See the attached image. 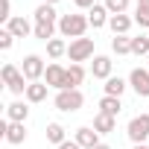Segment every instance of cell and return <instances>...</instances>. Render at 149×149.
<instances>
[{
	"label": "cell",
	"mask_w": 149,
	"mask_h": 149,
	"mask_svg": "<svg viewBox=\"0 0 149 149\" xmlns=\"http://www.w3.org/2000/svg\"><path fill=\"white\" fill-rule=\"evenodd\" d=\"M88 26H91V24H88L85 15H61V18H58V32H61L64 38H73V41L82 38Z\"/></svg>",
	"instance_id": "1"
},
{
	"label": "cell",
	"mask_w": 149,
	"mask_h": 149,
	"mask_svg": "<svg viewBox=\"0 0 149 149\" xmlns=\"http://www.w3.org/2000/svg\"><path fill=\"white\" fill-rule=\"evenodd\" d=\"M0 76H3V82H6V88L12 91V94H26V76H24V73L15 67V64H3V70H0Z\"/></svg>",
	"instance_id": "2"
},
{
	"label": "cell",
	"mask_w": 149,
	"mask_h": 149,
	"mask_svg": "<svg viewBox=\"0 0 149 149\" xmlns=\"http://www.w3.org/2000/svg\"><path fill=\"white\" fill-rule=\"evenodd\" d=\"M129 140L137 146V143H143L146 137H149V114H137V117H132L129 120Z\"/></svg>",
	"instance_id": "3"
},
{
	"label": "cell",
	"mask_w": 149,
	"mask_h": 149,
	"mask_svg": "<svg viewBox=\"0 0 149 149\" xmlns=\"http://www.w3.org/2000/svg\"><path fill=\"white\" fill-rule=\"evenodd\" d=\"M67 56H70L73 64H79V61L91 58V56H94V41H91V38H76V41H70Z\"/></svg>",
	"instance_id": "4"
},
{
	"label": "cell",
	"mask_w": 149,
	"mask_h": 149,
	"mask_svg": "<svg viewBox=\"0 0 149 149\" xmlns=\"http://www.w3.org/2000/svg\"><path fill=\"white\" fill-rule=\"evenodd\" d=\"M82 102H85V97L79 94V91H58L56 94V108L58 111H79L82 108Z\"/></svg>",
	"instance_id": "5"
},
{
	"label": "cell",
	"mask_w": 149,
	"mask_h": 149,
	"mask_svg": "<svg viewBox=\"0 0 149 149\" xmlns=\"http://www.w3.org/2000/svg\"><path fill=\"white\" fill-rule=\"evenodd\" d=\"M21 73L26 76V82H38L44 73H47V67H44V61H41V56H26L24 58V67H21Z\"/></svg>",
	"instance_id": "6"
},
{
	"label": "cell",
	"mask_w": 149,
	"mask_h": 149,
	"mask_svg": "<svg viewBox=\"0 0 149 149\" xmlns=\"http://www.w3.org/2000/svg\"><path fill=\"white\" fill-rule=\"evenodd\" d=\"M129 85L134 88L137 97H149V73L140 70V67H134V70H132V76H129Z\"/></svg>",
	"instance_id": "7"
},
{
	"label": "cell",
	"mask_w": 149,
	"mask_h": 149,
	"mask_svg": "<svg viewBox=\"0 0 149 149\" xmlns=\"http://www.w3.org/2000/svg\"><path fill=\"white\" fill-rule=\"evenodd\" d=\"M64 76H67V67H61V64H47L44 79H47V85H50V88L64 91Z\"/></svg>",
	"instance_id": "8"
},
{
	"label": "cell",
	"mask_w": 149,
	"mask_h": 149,
	"mask_svg": "<svg viewBox=\"0 0 149 149\" xmlns=\"http://www.w3.org/2000/svg\"><path fill=\"white\" fill-rule=\"evenodd\" d=\"M76 143H79L82 149H97V146H100V132L82 126V129H76Z\"/></svg>",
	"instance_id": "9"
},
{
	"label": "cell",
	"mask_w": 149,
	"mask_h": 149,
	"mask_svg": "<svg viewBox=\"0 0 149 149\" xmlns=\"http://www.w3.org/2000/svg\"><path fill=\"white\" fill-rule=\"evenodd\" d=\"M82 79H85V67L82 64H70L67 67V76H64V91H79Z\"/></svg>",
	"instance_id": "10"
},
{
	"label": "cell",
	"mask_w": 149,
	"mask_h": 149,
	"mask_svg": "<svg viewBox=\"0 0 149 149\" xmlns=\"http://www.w3.org/2000/svg\"><path fill=\"white\" fill-rule=\"evenodd\" d=\"M6 29H9V32H12L15 38H26L29 32H35V29L29 26V21H26V18H21V15H15V18H12V21L6 24Z\"/></svg>",
	"instance_id": "11"
},
{
	"label": "cell",
	"mask_w": 149,
	"mask_h": 149,
	"mask_svg": "<svg viewBox=\"0 0 149 149\" xmlns=\"http://www.w3.org/2000/svg\"><path fill=\"white\" fill-rule=\"evenodd\" d=\"M91 73H94L97 79H111V58L108 56H94Z\"/></svg>",
	"instance_id": "12"
},
{
	"label": "cell",
	"mask_w": 149,
	"mask_h": 149,
	"mask_svg": "<svg viewBox=\"0 0 149 149\" xmlns=\"http://www.w3.org/2000/svg\"><path fill=\"white\" fill-rule=\"evenodd\" d=\"M108 15H111V12H108L105 6H100V3H97L94 9H88V24H91L94 29H100V26H105V24L111 21Z\"/></svg>",
	"instance_id": "13"
},
{
	"label": "cell",
	"mask_w": 149,
	"mask_h": 149,
	"mask_svg": "<svg viewBox=\"0 0 149 149\" xmlns=\"http://www.w3.org/2000/svg\"><path fill=\"white\" fill-rule=\"evenodd\" d=\"M108 26H111L114 35H126V32L132 29V18H129V15H111Z\"/></svg>",
	"instance_id": "14"
},
{
	"label": "cell",
	"mask_w": 149,
	"mask_h": 149,
	"mask_svg": "<svg viewBox=\"0 0 149 149\" xmlns=\"http://www.w3.org/2000/svg\"><path fill=\"white\" fill-rule=\"evenodd\" d=\"M47 88H50V85L29 82V85H26V100H29V102H44V100H47Z\"/></svg>",
	"instance_id": "15"
},
{
	"label": "cell",
	"mask_w": 149,
	"mask_h": 149,
	"mask_svg": "<svg viewBox=\"0 0 149 149\" xmlns=\"http://www.w3.org/2000/svg\"><path fill=\"white\" fill-rule=\"evenodd\" d=\"M6 140L15 143V146L24 143V140H26V129H24V123H9V126H6Z\"/></svg>",
	"instance_id": "16"
},
{
	"label": "cell",
	"mask_w": 149,
	"mask_h": 149,
	"mask_svg": "<svg viewBox=\"0 0 149 149\" xmlns=\"http://www.w3.org/2000/svg\"><path fill=\"white\" fill-rule=\"evenodd\" d=\"M120 108H123V105H120V97H102V100H100V111L108 114V117H117Z\"/></svg>",
	"instance_id": "17"
},
{
	"label": "cell",
	"mask_w": 149,
	"mask_h": 149,
	"mask_svg": "<svg viewBox=\"0 0 149 149\" xmlns=\"http://www.w3.org/2000/svg\"><path fill=\"white\" fill-rule=\"evenodd\" d=\"M6 114H9V120H12V123H24V120L29 117V108H26L24 102H12V105L6 108Z\"/></svg>",
	"instance_id": "18"
},
{
	"label": "cell",
	"mask_w": 149,
	"mask_h": 149,
	"mask_svg": "<svg viewBox=\"0 0 149 149\" xmlns=\"http://www.w3.org/2000/svg\"><path fill=\"white\" fill-rule=\"evenodd\" d=\"M114 120H117V117H108V114L100 111V114L94 117V129H97L100 134H108V132H114Z\"/></svg>",
	"instance_id": "19"
},
{
	"label": "cell",
	"mask_w": 149,
	"mask_h": 149,
	"mask_svg": "<svg viewBox=\"0 0 149 149\" xmlns=\"http://www.w3.org/2000/svg\"><path fill=\"white\" fill-rule=\"evenodd\" d=\"M35 24H56V9L47 6V3H41L35 9Z\"/></svg>",
	"instance_id": "20"
},
{
	"label": "cell",
	"mask_w": 149,
	"mask_h": 149,
	"mask_svg": "<svg viewBox=\"0 0 149 149\" xmlns=\"http://www.w3.org/2000/svg\"><path fill=\"white\" fill-rule=\"evenodd\" d=\"M134 24L149 26V0H137V6H134Z\"/></svg>",
	"instance_id": "21"
},
{
	"label": "cell",
	"mask_w": 149,
	"mask_h": 149,
	"mask_svg": "<svg viewBox=\"0 0 149 149\" xmlns=\"http://www.w3.org/2000/svg\"><path fill=\"white\" fill-rule=\"evenodd\" d=\"M111 50H114L117 56L132 53V38H126V35H114V38H111Z\"/></svg>",
	"instance_id": "22"
},
{
	"label": "cell",
	"mask_w": 149,
	"mask_h": 149,
	"mask_svg": "<svg viewBox=\"0 0 149 149\" xmlns=\"http://www.w3.org/2000/svg\"><path fill=\"white\" fill-rule=\"evenodd\" d=\"M126 91V82L120 79V76H111V79H105V97H120Z\"/></svg>",
	"instance_id": "23"
},
{
	"label": "cell",
	"mask_w": 149,
	"mask_h": 149,
	"mask_svg": "<svg viewBox=\"0 0 149 149\" xmlns=\"http://www.w3.org/2000/svg\"><path fill=\"white\" fill-rule=\"evenodd\" d=\"M47 53H50V58H61L67 53V44L61 38H53V41H47Z\"/></svg>",
	"instance_id": "24"
},
{
	"label": "cell",
	"mask_w": 149,
	"mask_h": 149,
	"mask_svg": "<svg viewBox=\"0 0 149 149\" xmlns=\"http://www.w3.org/2000/svg\"><path fill=\"white\" fill-rule=\"evenodd\" d=\"M47 140L56 143V146H61V143H64V129H61L58 123H50V126H47Z\"/></svg>",
	"instance_id": "25"
},
{
	"label": "cell",
	"mask_w": 149,
	"mask_h": 149,
	"mask_svg": "<svg viewBox=\"0 0 149 149\" xmlns=\"http://www.w3.org/2000/svg\"><path fill=\"white\" fill-rule=\"evenodd\" d=\"M132 53H134V56H149V35L132 38Z\"/></svg>",
	"instance_id": "26"
},
{
	"label": "cell",
	"mask_w": 149,
	"mask_h": 149,
	"mask_svg": "<svg viewBox=\"0 0 149 149\" xmlns=\"http://www.w3.org/2000/svg\"><path fill=\"white\" fill-rule=\"evenodd\" d=\"M53 32H56V24H35V38L53 41Z\"/></svg>",
	"instance_id": "27"
},
{
	"label": "cell",
	"mask_w": 149,
	"mask_h": 149,
	"mask_svg": "<svg viewBox=\"0 0 149 149\" xmlns=\"http://www.w3.org/2000/svg\"><path fill=\"white\" fill-rule=\"evenodd\" d=\"M111 15H126V9H129V0H105L102 3Z\"/></svg>",
	"instance_id": "28"
},
{
	"label": "cell",
	"mask_w": 149,
	"mask_h": 149,
	"mask_svg": "<svg viewBox=\"0 0 149 149\" xmlns=\"http://www.w3.org/2000/svg\"><path fill=\"white\" fill-rule=\"evenodd\" d=\"M15 15H12V3H9V0H0V21H12Z\"/></svg>",
	"instance_id": "29"
},
{
	"label": "cell",
	"mask_w": 149,
	"mask_h": 149,
	"mask_svg": "<svg viewBox=\"0 0 149 149\" xmlns=\"http://www.w3.org/2000/svg\"><path fill=\"white\" fill-rule=\"evenodd\" d=\"M12 41H15V35H12L9 29H0V50H9Z\"/></svg>",
	"instance_id": "30"
},
{
	"label": "cell",
	"mask_w": 149,
	"mask_h": 149,
	"mask_svg": "<svg viewBox=\"0 0 149 149\" xmlns=\"http://www.w3.org/2000/svg\"><path fill=\"white\" fill-rule=\"evenodd\" d=\"M73 3H76L79 9H94L97 3H94V0H73Z\"/></svg>",
	"instance_id": "31"
},
{
	"label": "cell",
	"mask_w": 149,
	"mask_h": 149,
	"mask_svg": "<svg viewBox=\"0 0 149 149\" xmlns=\"http://www.w3.org/2000/svg\"><path fill=\"white\" fill-rule=\"evenodd\" d=\"M58 149H82V146H79V143H76V140H64V143H61V146H58Z\"/></svg>",
	"instance_id": "32"
},
{
	"label": "cell",
	"mask_w": 149,
	"mask_h": 149,
	"mask_svg": "<svg viewBox=\"0 0 149 149\" xmlns=\"http://www.w3.org/2000/svg\"><path fill=\"white\" fill-rule=\"evenodd\" d=\"M41 3H47V6H56V3H58V0H41Z\"/></svg>",
	"instance_id": "33"
},
{
	"label": "cell",
	"mask_w": 149,
	"mask_h": 149,
	"mask_svg": "<svg viewBox=\"0 0 149 149\" xmlns=\"http://www.w3.org/2000/svg\"><path fill=\"white\" fill-rule=\"evenodd\" d=\"M97 149H111V146H105V143H100V146H97Z\"/></svg>",
	"instance_id": "34"
},
{
	"label": "cell",
	"mask_w": 149,
	"mask_h": 149,
	"mask_svg": "<svg viewBox=\"0 0 149 149\" xmlns=\"http://www.w3.org/2000/svg\"><path fill=\"white\" fill-rule=\"evenodd\" d=\"M134 149H149V146H143V143H137V146H134Z\"/></svg>",
	"instance_id": "35"
},
{
	"label": "cell",
	"mask_w": 149,
	"mask_h": 149,
	"mask_svg": "<svg viewBox=\"0 0 149 149\" xmlns=\"http://www.w3.org/2000/svg\"><path fill=\"white\" fill-rule=\"evenodd\" d=\"M146 58H149V56H146Z\"/></svg>",
	"instance_id": "36"
}]
</instances>
